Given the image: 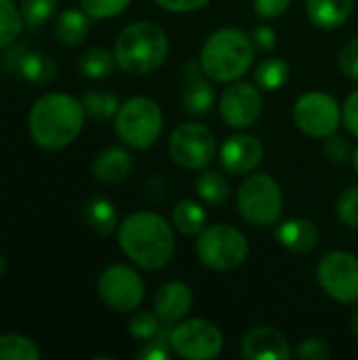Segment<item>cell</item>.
<instances>
[{"mask_svg":"<svg viewBox=\"0 0 358 360\" xmlns=\"http://www.w3.org/2000/svg\"><path fill=\"white\" fill-rule=\"evenodd\" d=\"M217 99L219 97L215 93L213 80L205 76L200 63L196 61L194 72L190 76L186 74V84L181 86V110L190 116H207L213 112V108H217Z\"/></svg>","mask_w":358,"mask_h":360,"instance_id":"obj_18","label":"cell"},{"mask_svg":"<svg viewBox=\"0 0 358 360\" xmlns=\"http://www.w3.org/2000/svg\"><path fill=\"white\" fill-rule=\"evenodd\" d=\"M165 329H167V325L158 319V314L154 310H135L129 321V335L141 344L156 340Z\"/></svg>","mask_w":358,"mask_h":360,"instance_id":"obj_30","label":"cell"},{"mask_svg":"<svg viewBox=\"0 0 358 360\" xmlns=\"http://www.w3.org/2000/svg\"><path fill=\"white\" fill-rule=\"evenodd\" d=\"M171 160L186 171H203L217 156L215 133L203 122H181L177 124L167 141Z\"/></svg>","mask_w":358,"mask_h":360,"instance_id":"obj_8","label":"cell"},{"mask_svg":"<svg viewBox=\"0 0 358 360\" xmlns=\"http://www.w3.org/2000/svg\"><path fill=\"white\" fill-rule=\"evenodd\" d=\"M217 160L228 175H249L264 162V143L251 133H234L224 139Z\"/></svg>","mask_w":358,"mask_h":360,"instance_id":"obj_14","label":"cell"},{"mask_svg":"<svg viewBox=\"0 0 358 360\" xmlns=\"http://www.w3.org/2000/svg\"><path fill=\"white\" fill-rule=\"evenodd\" d=\"M116 240L124 257L146 272L167 268L175 255V228L154 211L129 213L118 224Z\"/></svg>","mask_w":358,"mask_h":360,"instance_id":"obj_1","label":"cell"},{"mask_svg":"<svg viewBox=\"0 0 358 360\" xmlns=\"http://www.w3.org/2000/svg\"><path fill=\"white\" fill-rule=\"evenodd\" d=\"M38 346L19 333H4L0 335V360H38Z\"/></svg>","mask_w":358,"mask_h":360,"instance_id":"obj_31","label":"cell"},{"mask_svg":"<svg viewBox=\"0 0 358 360\" xmlns=\"http://www.w3.org/2000/svg\"><path fill=\"white\" fill-rule=\"evenodd\" d=\"M289 78H291V68L283 57H266L253 70V82L266 93L281 91L289 82Z\"/></svg>","mask_w":358,"mask_h":360,"instance_id":"obj_26","label":"cell"},{"mask_svg":"<svg viewBox=\"0 0 358 360\" xmlns=\"http://www.w3.org/2000/svg\"><path fill=\"white\" fill-rule=\"evenodd\" d=\"M23 15L13 0H0V51L17 42L23 32Z\"/></svg>","mask_w":358,"mask_h":360,"instance_id":"obj_29","label":"cell"},{"mask_svg":"<svg viewBox=\"0 0 358 360\" xmlns=\"http://www.w3.org/2000/svg\"><path fill=\"white\" fill-rule=\"evenodd\" d=\"M338 68L346 78L358 80V36L342 44L338 53Z\"/></svg>","mask_w":358,"mask_h":360,"instance_id":"obj_38","label":"cell"},{"mask_svg":"<svg viewBox=\"0 0 358 360\" xmlns=\"http://www.w3.org/2000/svg\"><path fill=\"white\" fill-rule=\"evenodd\" d=\"M198 63L205 76L217 84H230L245 78L255 63L251 36L238 27H219L211 32L200 46Z\"/></svg>","mask_w":358,"mask_h":360,"instance_id":"obj_3","label":"cell"},{"mask_svg":"<svg viewBox=\"0 0 358 360\" xmlns=\"http://www.w3.org/2000/svg\"><path fill=\"white\" fill-rule=\"evenodd\" d=\"M116 68V55L106 46H91L78 57V72L89 80H108Z\"/></svg>","mask_w":358,"mask_h":360,"instance_id":"obj_25","label":"cell"},{"mask_svg":"<svg viewBox=\"0 0 358 360\" xmlns=\"http://www.w3.org/2000/svg\"><path fill=\"white\" fill-rule=\"evenodd\" d=\"M82 219L91 232L97 236H112L118 230V211L116 205L106 196H91L82 207Z\"/></svg>","mask_w":358,"mask_h":360,"instance_id":"obj_21","label":"cell"},{"mask_svg":"<svg viewBox=\"0 0 358 360\" xmlns=\"http://www.w3.org/2000/svg\"><path fill=\"white\" fill-rule=\"evenodd\" d=\"M342 124L352 137L358 139V89L352 91L342 103Z\"/></svg>","mask_w":358,"mask_h":360,"instance_id":"obj_40","label":"cell"},{"mask_svg":"<svg viewBox=\"0 0 358 360\" xmlns=\"http://www.w3.org/2000/svg\"><path fill=\"white\" fill-rule=\"evenodd\" d=\"M262 110H264L262 89L255 82H245L243 78L226 84V89L217 99L219 118L230 129L236 131L251 129L260 120Z\"/></svg>","mask_w":358,"mask_h":360,"instance_id":"obj_13","label":"cell"},{"mask_svg":"<svg viewBox=\"0 0 358 360\" xmlns=\"http://www.w3.org/2000/svg\"><path fill=\"white\" fill-rule=\"evenodd\" d=\"M97 295L112 312L133 314L146 300V283L133 266L112 264L97 278Z\"/></svg>","mask_w":358,"mask_h":360,"instance_id":"obj_9","label":"cell"},{"mask_svg":"<svg viewBox=\"0 0 358 360\" xmlns=\"http://www.w3.org/2000/svg\"><path fill=\"white\" fill-rule=\"evenodd\" d=\"M249 36H251L255 51H260V53H270L276 49V32L272 25H257V27H253V32Z\"/></svg>","mask_w":358,"mask_h":360,"instance_id":"obj_41","label":"cell"},{"mask_svg":"<svg viewBox=\"0 0 358 360\" xmlns=\"http://www.w3.org/2000/svg\"><path fill=\"white\" fill-rule=\"evenodd\" d=\"M354 8V0H306V17L319 30L342 27Z\"/></svg>","mask_w":358,"mask_h":360,"instance_id":"obj_20","label":"cell"},{"mask_svg":"<svg viewBox=\"0 0 358 360\" xmlns=\"http://www.w3.org/2000/svg\"><path fill=\"white\" fill-rule=\"evenodd\" d=\"M91 30V17L82 8H65L57 15L53 34L63 46H78Z\"/></svg>","mask_w":358,"mask_h":360,"instance_id":"obj_22","label":"cell"},{"mask_svg":"<svg viewBox=\"0 0 358 360\" xmlns=\"http://www.w3.org/2000/svg\"><path fill=\"white\" fill-rule=\"evenodd\" d=\"M317 283L323 293L342 304L357 306L358 304V255L338 249L323 255L317 264Z\"/></svg>","mask_w":358,"mask_h":360,"instance_id":"obj_10","label":"cell"},{"mask_svg":"<svg viewBox=\"0 0 358 360\" xmlns=\"http://www.w3.org/2000/svg\"><path fill=\"white\" fill-rule=\"evenodd\" d=\"M236 211L249 226H276L285 211V196L279 181L272 175L260 171L245 175L236 190Z\"/></svg>","mask_w":358,"mask_h":360,"instance_id":"obj_5","label":"cell"},{"mask_svg":"<svg viewBox=\"0 0 358 360\" xmlns=\"http://www.w3.org/2000/svg\"><path fill=\"white\" fill-rule=\"evenodd\" d=\"M173 354L184 360H215L224 350L222 329L207 319H184L171 327Z\"/></svg>","mask_w":358,"mask_h":360,"instance_id":"obj_12","label":"cell"},{"mask_svg":"<svg viewBox=\"0 0 358 360\" xmlns=\"http://www.w3.org/2000/svg\"><path fill=\"white\" fill-rule=\"evenodd\" d=\"M335 217L350 230H358V184L346 188L335 200Z\"/></svg>","mask_w":358,"mask_h":360,"instance_id":"obj_33","label":"cell"},{"mask_svg":"<svg viewBox=\"0 0 358 360\" xmlns=\"http://www.w3.org/2000/svg\"><path fill=\"white\" fill-rule=\"evenodd\" d=\"M241 356L245 360H289L293 348L289 338L270 325L251 327L241 342Z\"/></svg>","mask_w":358,"mask_h":360,"instance_id":"obj_15","label":"cell"},{"mask_svg":"<svg viewBox=\"0 0 358 360\" xmlns=\"http://www.w3.org/2000/svg\"><path fill=\"white\" fill-rule=\"evenodd\" d=\"M350 165H352V169L357 171V175H358V143H357V148L352 150V160H350Z\"/></svg>","mask_w":358,"mask_h":360,"instance_id":"obj_44","label":"cell"},{"mask_svg":"<svg viewBox=\"0 0 358 360\" xmlns=\"http://www.w3.org/2000/svg\"><path fill=\"white\" fill-rule=\"evenodd\" d=\"M293 122L304 135L325 139L340 129L342 105L327 91H306L293 103Z\"/></svg>","mask_w":358,"mask_h":360,"instance_id":"obj_11","label":"cell"},{"mask_svg":"<svg viewBox=\"0 0 358 360\" xmlns=\"http://www.w3.org/2000/svg\"><path fill=\"white\" fill-rule=\"evenodd\" d=\"M114 55L118 68L129 76L154 74L169 57L171 44L167 32L148 19L124 25L114 40Z\"/></svg>","mask_w":358,"mask_h":360,"instance_id":"obj_4","label":"cell"},{"mask_svg":"<svg viewBox=\"0 0 358 360\" xmlns=\"http://www.w3.org/2000/svg\"><path fill=\"white\" fill-rule=\"evenodd\" d=\"M194 304L192 289L181 281H169L162 283L154 293V306L152 310L158 314V319L165 325H177L179 321L188 319Z\"/></svg>","mask_w":358,"mask_h":360,"instance_id":"obj_16","label":"cell"},{"mask_svg":"<svg viewBox=\"0 0 358 360\" xmlns=\"http://www.w3.org/2000/svg\"><path fill=\"white\" fill-rule=\"evenodd\" d=\"M91 173L95 181L103 186H118L129 179L133 173V156L127 148L120 146H110L97 152L91 165Z\"/></svg>","mask_w":358,"mask_h":360,"instance_id":"obj_19","label":"cell"},{"mask_svg":"<svg viewBox=\"0 0 358 360\" xmlns=\"http://www.w3.org/2000/svg\"><path fill=\"white\" fill-rule=\"evenodd\" d=\"M352 143L346 135H340L338 131L323 139V154L333 165H346L352 160Z\"/></svg>","mask_w":358,"mask_h":360,"instance_id":"obj_35","label":"cell"},{"mask_svg":"<svg viewBox=\"0 0 358 360\" xmlns=\"http://www.w3.org/2000/svg\"><path fill=\"white\" fill-rule=\"evenodd\" d=\"M162 11L169 13H177V15H186V13H196L203 11L211 0H154Z\"/></svg>","mask_w":358,"mask_h":360,"instance_id":"obj_42","label":"cell"},{"mask_svg":"<svg viewBox=\"0 0 358 360\" xmlns=\"http://www.w3.org/2000/svg\"><path fill=\"white\" fill-rule=\"evenodd\" d=\"M274 240L291 253L306 255L319 249L321 230L312 219L306 217H289L274 226Z\"/></svg>","mask_w":358,"mask_h":360,"instance_id":"obj_17","label":"cell"},{"mask_svg":"<svg viewBox=\"0 0 358 360\" xmlns=\"http://www.w3.org/2000/svg\"><path fill=\"white\" fill-rule=\"evenodd\" d=\"M352 335H354V340H357L358 344V308L357 312H354V316H352Z\"/></svg>","mask_w":358,"mask_h":360,"instance_id":"obj_43","label":"cell"},{"mask_svg":"<svg viewBox=\"0 0 358 360\" xmlns=\"http://www.w3.org/2000/svg\"><path fill=\"white\" fill-rule=\"evenodd\" d=\"M293 0H251V6L262 19H279L289 11Z\"/></svg>","mask_w":358,"mask_h":360,"instance_id":"obj_39","label":"cell"},{"mask_svg":"<svg viewBox=\"0 0 358 360\" xmlns=\"http://www.w3.org/2000/svg\"><path fill=\"white\" fill-rule=\"evenodd\" d=\"M114 133L122 146L131 150H150L162 135L165 116L158 101L146 95L131 97L120 103L114 116Z\"/></svg>","mask_w":358,"mask_h":360,"instance_id":"obj_6","label":"cell"},{"mask_svg":"<svg viewBox=\"0 0 358 360\" xmlns=\"http://www.w3.org/2000/svg\"><path fill=\"white\" fill-rule=\"evenodd\" d=\"M194 190H196V198L211 207L224 205L230 198V184H228L226 175H222V171H213V169L200 171V175L196 177Z\"/></svg>","mask_w":358,"mask_h":360,"instance_id":"obj_27","label":"cell"},{"mask_svg":"<svg viewBox=\"0 0 358 360\" xmlns=\"http://www.w3.org/2000/svg\"><path fill=\"white\" fill-rule=\"evenodd\" d=\"M4 272H6V259H4V255L0 253V278L4 276Z\"/></svg>","mask_w":358,"mask_h":360,"instance_id":"obj_45","label":"cell"},{"mask_svg":"<svg viewBox=\"0 0 358 360\" xmlns=\"http://www.w3.org/2000/svg\"><path fill=\"white\" fill-rule=\"evenodd\" d=\"M82 101L68 93H44L34 101L27 114V133L32 141L49 152L72 146L84 129Z\"/></svg>","mask_w":358,"mask_h":360,"instance_id":"obj_2","label":"cell"},{"mask_svg":"<svg viewBox=\"0 0 358 360\" xmlns=\"http://www.w3.org/2000/svg\"><path fill=\"white\" fill-rule=\"evenodd\" d=\"M207 219L205 202L194 198H181L171 209V224L184 236H198L207 228Z\"/></svg>","mask_w":358,"mask_h":360,"instance_id":"obj_23","label":"cell"},{"mask_svg":"<svg viewBox=\"0 0 358 360\" xmlns=\"http://www.w3.org/2000/svg\"><path fill=\"white\" fill-rule=\"evenodd\" d=\"M57 4L59 0H19V11L27 27H40L55 15Z\"/></svg>","mask_w":358,"mask_h":360,"instance_id":"obj_32","label":"cell"},{"mask_svg":"<svg viewBox=\"0 0 358 360\" xmlns=\"http://www.w3.org/2000/svg\"><path fill=\"white\" fill-rule=\"evenodd\" d=\"M80 101H82L87 118H91L95 122L114 120V116L118 114V108H120V99L108 91H91Z\"/></svg>","mask_w":358,"mask_h":360,"instance_id":"obj_28","label":"cell"},{"mask_svg":"<svg viewBox=\"0 0 358 360\" xmlns=\"http://www.w3.org/2000/svg\"><path fill=\"white\" fill-rule=\"evenodd\" d=\"M15 72L23 80H27L30 84L42 86V84H49L55 78V74H57V61L49 53H42V51H25L21 55Z\"/></svg>","mask_w":358,"mask_h":360,"instance_id":"obj_24","label":"cell"},{"mask_svg":"<svg viewBox=\"0 0 358 360\" xmlns=\"http://www.w3.org/2000/svg\"><path fill=\"white\" fill-rule=\"evenodd\" d=\"M198 262L213 272H232L249 257L247 236L230 224L207 226L194 243Z\"/></svg>","mask_w":358,"mask_h":360,"instance_id":"obj_7","label":"cell"},{"mask_svg":"<svg viewBox=\"0 0 358 360\" xmlns=\"http://www.w3.org/2000/svg\"><path fill=\"white\" fill-rule=\"evenodd\" d=\"M171 325H167V329L156 338V340H150V342H146L139 350H137V354H135V359L137 360H169L173 356V348H171Z\"/></svg>","mask_w":358,"mask_h":360,"instance_id":"obj_36","label":"cell"},{"mask_svg":"<svg viewBox=\"0 0 358 360\" xmlns=\"http://www.w3.org/2000/svg\"><path fill=\"white\" fill-rule=\"evenodd\" d=\"M131 0H80V8L91 19H112L129 8Z\"/></svg>","mask_w":358,"mask_h":360,"instance_id":"obj_34","label":"cell"},{"mask_svg":"<svg viewBox=\"0 0 358 360\" xmlns=\"http://www.w3.org/2000/svg\"><path fill=\"white\" fill-rule=\"evenodd\" d=\"M331 354V346L323 338H306L293 350V356L300 360H329Z\"/></svg>","mask_w":358,"mask_h":360,"instance_id":"obj_37","label":"cell"}]
</instances>
